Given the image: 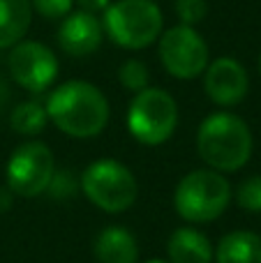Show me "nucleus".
I'll return each instance as SVG.
<instances>
[{
	"mask_svg": "<svg viewBox=\"0 0 261 263\" xmlns=\"http://www.w3.org/2000/svg\"><path fill=\"white\" fill-rule=\"evenodd\" d=\"M44 109L51 123L74 139L97 136L109 123V102L104 92L88 81L60 83L49 95Z\"/></svg>",
	"mask_w": 261,
	"mask_h": 263,
	"instance_id": "f257e3e1",
	"label": "nucleus"
},
{
	"mask_svg": "<svg viewBox=\"0 0 261 263\" xmlns=\"http://www.w3.org/2000/svg\"><path fill=\"white\" fill-rule=\"evenodd\" d=\"M197 150L213 171H238L252 155V132L236 114H211L199 125Z\"/></svg>",
	"mask_w": 261,
	"mask_h": 263,
	"instance_id": "f03ea898",
	"label": "nucleus"
},
{
	"mask_svg": "<svg viewBox=\"0 0 261 263\" xmlns=\"http://www.w3.org/2000/svg\"><path fill=\"white\" fill-rule=\"evenodd\" d=\"M231 201V185L220 171L197 168L180 178L174 192V208L185 222L203 224L217 219Z\"/></svg>",
	"mask_w": 261,
	"mask_h": 263,
	"instance_id": "7ed1b4c3",
	"label": "nucleus"
},
{
	"mask_svg": "<svg viewBox=\"0 0 261 263\" xmlns=\"http://www.w3.org/2000/svg\"><path fill=\"white\" fill-rule=\"evenodd\" d=\"M162 9L153 0H116L106 7L102 28L123 49H146L162 35Z\"/></svg>",
	"mask_w": 261,
	"mask_h": 263,
	"instance_id": "20e7f679",
	"label": "nucleus"
},
{
	"mask_svg": "<svg viewBox=\"0 0 261 263\" xmlns=\"http://www.w3.org/2000/svg\"><path fill=\"white\" fill-rule=\"evenodd\" d=\"M81 192L104 213H125L137 201V178L116 159H97L81 173Z\"/></svg>",
	"mask_w": 261,
	"mask_h": 263,
	"instance_id": "39448f33",
	"label": "nucleus"
},
{
	"mask_svg": "<svg viewBox=\"0 0 261 263\" xmlns=\"http://www.w3.org/2000/svg\"><path fill=\"white\" fill-rule=\"evenodd\" d=\"M178 125L176 100L162 88H143L134 92L127 109V129L139 143L160 145L171 139Z\"/></svg>",
	"mask_w": 261,
	"mask_h": 263,
	"instance_id": "423d86ee",
	"label": "nucleus"
},
{
	"mask_svg": "<svg viewBox=\"0 0 261 263\" xmlns=\"http://www.w3.org/2000/svg\"><path fill=\"white\" fill-rule=\"evenodd\" d=\"M55 173L53 153L42 141H26L12 153L5 168L7 187L23 199H35L49 190Z\"/></svg>",
	"mask_w": 261,
	"mask_h": 263,
	"instance_id": "0eeeda50",
	"label": "nucleus"
},
{
	"mask_svg": "<svg viewBox=\"0 0 261 263\" xmlns=\"http://www.w3.org/2000/svg\"><path fill=\"white\" fill-rule=\"evenodd\" d=\"M160 60L174 79H197L208 67V44L192 26L180 23L160 37Z\"/></svg>",
	"mask_w": 261,
	"mask_h": 263,
	"instance_id": "6e6552de",
	"label": "nucleus"
},
{
	"mask_svg": "<svg viewBox=\"0 0 261 263\" xmlns=\"http://www.w3.org/2000/svg\"><path fill=\"white\" fill-rule=\"evenodd\" d=\"M7 67L12 79L28 92H44L58 77V58L46 44L40 42H16L9 51Z\"/></svg>",
	"mask_w": 261,
	"mask_h": 263,
	"instance_id": "1a4fd4ad",
	"label": "nucleus"
},
{
	"mask_svg": "<svg viewBox=\"0 0 261 263\" xmlns=\"http://www.w3.org/2000/svg\"><path fill=\"white\" fill-rule=\"evenodd\" d=\"M248 72L236 58H217L206 67L203 90L217 106H236L248 95Z\"/></svg>",
	"mask_w": 261,
	"mask_h": 263,
	"instance_id": "9d476101",
	"label": "nucleus"
},
{
	"mask_svg": "<svg viewBox=\"0 0 261 263\" xmlns=\"http://www.w3.org/2000/svg\"><path fill=\"white\" fill-rule=\"evenodd\" d=\"M102 37H104V28L102 21L95 14H88L83 9L69 12L63 16V23L58 28V44L65 53L69 55H90L92 51L100 49Z\"/></svg>",
	"mask_w": 261,
	"mask_h": 263,
	"instance_id": "9b49d317",
	"label": "nucleus"
},
{
	"mask_svg": "<svg viewBox=\"0 0 261 263\" xmlns=\"http://www.w3.org/2000/svg\"><path fill=\"white\" fill-rule=\"evenodd\" d=\"M92 252L100 263H137V238L123 227H106L97 233Z\"/></svg>",
	"mask_w": 261,
	"mask_h": 263,
	"instance_id": "f8f14e48",
	"label": "nucleus"
},
{
	"mask_svg": "<svg viewBox=\"0 0 261 263\" xmlns=\"http://www.w3.org/2000/svg\"><path fill=\"white\" fill-rule=\"evenodd\" d=\"M169 263H211L213 247L211 240L197 229H176L166 242Z\"/></svg>",
	"mask_w": 261,
	"mask_h": 263,
	"instance_id": "ddd939ff",
	"label": "nucleus"
},
{
	"mask_svg": "<svg viewBox=\"0 0 261 263\" xmlns=\"http://www.w3.org/2000/svg\"><path fill=\"white\" fill-rule=\"evenodd\" d=\"M30 0H0V49H12L30 28Z\"/></svg>",
	"mask_w": 261,
	"mask_h": 263,
	"instance_id": "4468645a",
	"label": "nucleus"
},
{
	"mask_svg": "<svg viewBox=\"0 0 261 263\" xmlns=\"http://www.w3.org/2000/svg\"><path fill=\"white\" fill-rule=\"evenodd\" d=\"M215 263H261V238L252 231H231L217 242Z\"/></svg>",
	"mask_w": 261,
	"mask_h": 263,
	"instance_id": "2eb2a0df",
	"label": "nucleus"
},
{
	"mask_svg": "<svg viewBox=\"0 0 261 263\" xmlns=\"http://www.w3.org/2000/svg\"><path fill=\"white\" fill-rule=\"evenodd\" d=\"M46 123H49L46 109H44V104H40L37 100L21 102V104L12 111V116H9L12 129L16 132V134H23V136L40 134V132L46 127Z\"/></svg>",
	"mask_w": 261,
	"mask_h": 263,
	"instance_id": "dca6fc26",
	"label": "nucleus"
},
{
	"mask_svg": "<svg viewBox=\"0 0 261 263\" xmlns=\"http://www.w3.org/2000/svg\"><path fill=\"white\" fill-rule=\"evenodd\" d=\"M118 81L120 86L132 92L143 90V88H148V67L137 58L125 60L118 69Z\"/></svg>",
	"mask_w": 261,
	"mask_h": 263,
	"instance_id": "f3484780",
	"label": "nucleus"
},
{
	"mask_svg": "<svg viewBox=\"0 0 261 263\" xmlns=\"http://www.w3.org/2000/svg\"><path fill=\"white\" fill-rule=\"evenodd\" d=\"M236 203L248 213H261V176H250L236 190Z\"/></svg>",
	"mask_w": 261,
	"mask_h": 263,
	"instance_id": "a211bd4d",
	"label": "nucleus"
},
{
	"mask_svg": "<svg viewBox=\"0 0 261 263\" xmlns=\"http://www.w3.org/2000/svg\"><path fill=\"white\" fill-rule=\"evenodd\" d=\"M176 14L183 26H194L206 18L208 3L206 0H176Z\"/></svg>",
	"mask_w": 261,
	"mask_h": 263,
	"instance_id": "6ab92c4d",
	"label": "nucleus"
},
{
	"mask_svg": "<svg viewBox=\"0 0 261 263\" xmlns=\"http://www.w3.org/2000/svg\"><path fill=\"white\" fill-rule=\"evenodd\" d=\"M30 5L44 18H63L72 12L74 0H30Z\"/></svg>",
	"mask_w": 261,
	"mask_h": 263,
	"instance_id": "aec40b11",
	"label": "nucleus"
},
{
	"mask_svg": "<svg viewBox=\"0 0 261 263\" xmlns=\"http://www.w3.org/2000/svg\"><path fill=\"white\" fill-rule=\"evenodd\" d=\"M49 192L53 199H69L77 192V180L72 171H55L49 182Z\"/></svg>",
	"mask_w": 261,
	"mask_h": 263,
	"instance_id": "412c9836",
	"label": "nucleus"
},
{
	"mask_svg": "<svg viewBox=\"0 0 261 263\" xmlns=\"http://www.w3.org/2000/svg\"><path fill=\"white\" fill-rule=\"evenodd\" d=\"M79 3V9H83V12L88 14H104L106 7L111 5V0H77Z\"/></svg>",
	"mask_w": 261,
	"mask_h": 263,
	"instance_id": "4be33fe9",
	"label": "nucleus"
},
{
	"mask_svg": "<svg viewBox=\"0 0 261 263\" xmlns=\"http://www.w3.org/2000/svg\"><path fill=\"white\" fill-rule=\"evenodd\" d=\"M14 192L9 190V187H0V213H7L9 208H12L14 203Z\"/></svg>",
	"mask_w": 261,
	"mask_h": 263,
	"instance_id": "5701e85b",
	"label": "nucleus"
},
{
	"mask_svg": "<svg viewBox=\"0 0 261 263\" xmlns=\"http://www.w3.org/2000/svg\"><path fill=\"white\" fill-rule=\"evenodd\" d=\"M7 100H9V90H7V86H5V81H0V109L7 104Z\"/></svg>",
	"mask_w": 261,
	"mask_h": 263,
	"instance_id": "b1692460",
	"label": "nucleus"
},
{
	"mask_svg": "<svg viewBox=\"0 0 261 263\" xmlns=\"http://www.w3.org/2000/svg\"><path fill=\"white\" fill-rule=\"evenodd\" d=\"M146 263H169V261H162V259H153V261H146Z\"/></svg>",
	"mask_w": 261,
	"mask_h": 263,
	"instance_id": "393cba45",
	"label": "nucleus"
},
{
	"mask_svg": "<svg viewBox=\"0 0 261 263\" xmlns=\"http://www.w3.org/2000/svg\"><path fill=\"white\" fill-rule=\"evenodd\" d=\"M259 69H261V55H259Z\"/></svg>",
	"mask_w": 261,
	"mask_h": 263,
	"instance_id": "a878e982",
	"label": "nucleus"
}]
</instances>
